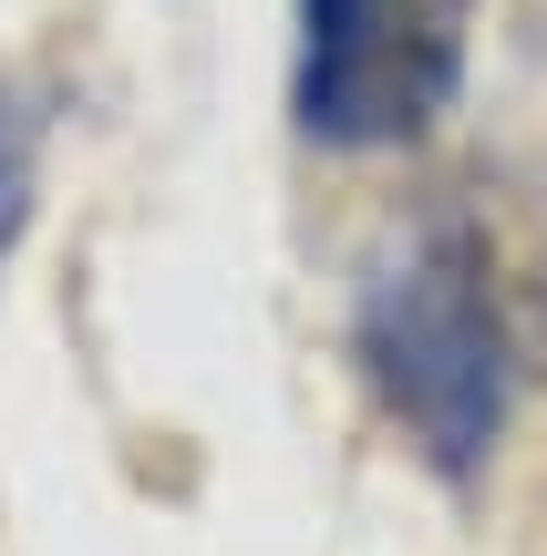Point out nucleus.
Here are the masks:
<instances>
[{
  "label": "nucleus",
  "instance_id": "2",
  "mask_svg": "<svg viewBox=\"0 0 547 556\" xmlns=\"http://www.w3.org/2000/svg\"><path fill=\"white\" fill-rule=\"evenodd\" d=\"M445 93V11L434 0H300V124L372 144L424 124Z\"/></svg>",
  "mask_w": 547,
  "mask_h": 556
},
{
  "label": "nucleus",
  "instance_id": "4",
  "mask_svg": "<svg viewBox=\"0 0 547 556\" xmlns=\"http://www.w3.org/2000/svg\"><path fill=\"white\" fill-rule=\"evenodd\" d=\"M32 176H41V114L21 83H0V258H11L21 217H32Z\"/></svg>",
  "mask_w": 547,
  "mask_h": 556
},
{
  "label": "nucleus",
  "instance_id": "3",
  "mask_svg": "<svg viewBox=\"0 0 547 556\" xmlns=\"http://www.w3.org/2000/svg\"><path fill=\"white\" fill-rule=\"evenodd\" d=\"M486 258H496V248H486ZM496 309H507V351H517V371L547 381V197L527 206L517 248L496 258Z\"/></svg>",
  "mask_w": 547,
  "mask_h": 556
},
{
  "label": "nucleus",
  "instance_id": "1",
  "mask_svg": "<svg viewBox=\"0 0 547 556\" xmlns=\"http://www.w3.org/2000/svg\"><path fill=\"white\" fill-rule=\"evenodd\" d=\"M372 340V371H383L393 413L413 422L445 475L496 454V422H507V309H496V258H486V227L475 217H434L403 258L383 268L362 309Z\"/></svg>",
  "mask_w": 547,
  "mask_h": 556
}]
</instances>
